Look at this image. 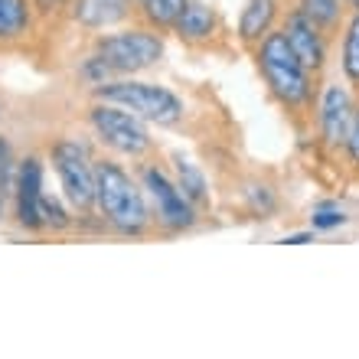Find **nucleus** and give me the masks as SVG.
Here are the masks:
<instances>
[{"instance_id":"obj_1","label":"nucleus","mask_w":359,"mask_h":359,"mask_svg":"<svg viewBox=\"0 0 359 359\" xmlns=\"http://www.w3.org/2000/svg\"><path fill=\"white\" fill-rule=\"evenodd\" d=\"M95 206L104 216V222L124 236L144 232L151 219L141 187L114 161H95Z\"/></svg>"},{"instance_id":"obj_2","label":"nucleus","mask_w":359,"mask_h":359,"mask_svg":"<svg viewBox=\"0 0 359 359\" xmlns=\"http://www.w3.org/2000/svg\"><path fill=\"white\" fill-rule=\"evenodd\" d=\"M98 102L121 104L124 111L137 114L141 121L151 124H177L183 118V98L170 92L167 86L157 82H134V79H108L102 86H95Z\"/></svg>"},{"instance_id":"obj_3","label":"nucleus","mask_w":359,"mask_h":359,"mask_svg":"<svg viewBox=\"0 0 359 359\" xmlns=\"http://www.w3.org/2000/svg\"><path fill=\"white\" fill-rule=\"evenodd\" d=\"M258 69L265 76L268 88L274 92V98H281L284 104H301L311 95V79L307 69L301 66V59L294 56V49L287 46L284 33H271L268 29L258 46Z\"/></svg>"},{"instance_id":"obj_4","label":"nucleus","mask_w":359,"mask_h":359,"mask_svg":"<svg viewBox=\"0 0 359 359\" xmlns=\"http://www.w3.org/2000/svg\"><path fill=\"white\" fill-rule=\"evenodd\" d=\"M92 56L108 72V79L131 76L141 69H151L163 56V39L157 33H147V29H121V33L98 39Z\"/></svg>"},{"instance_id":"obj_5","label":"nucleus","mask_w":359,"mask_h":359,"mask_svg":"<svg viewBox=\"0 0 359 359\" xmlns=\"http://www.w3.org/2000/svg\"><path fill=\"white\" fill-rule=\"evenodd\" d=\"M88 121H92L98 141L108 144L111 151L128 154V157H141L147 147H151V137H147V128L137 114L124 111L121 104L111 102H98L92 104L88 111Z\"/></svg>"},{"instance_id":"obj_6","label":"nucleus","mask_w":359,"mask_h":359,"mask_svg":"<svg viewBox=\"0 0 359 359\" xmlns=\"http://www.w3.org/2000/svg\"><path fill=\"white\" fill-rule=\"evenodd\" d=\"M53 167L59 173L62 193L79 212H88L95 206V163L88 161V154L82 144L76 141H59L53 144Z\"/></svg>"},{"instance_id":"obj_7","label":"nucleus","mask_w":359,"mask_h":359,"mask_svg":"<svg viewBox=\"0 0 359 359\" xmlns=\"http://www.w3.org/2000/svg\"><path fill=\"white\" fill-rule=\"evenodd\" d=\"M141 177H144V189H147V196H151L154 209H157V219L163 226L173 229V232H183V229L196 222V206L180 193V187L167 173L157 170V167H144Z\"/></svg>"},{"instance_id":"obj_8","label":"nucleus","mask_w":359,"mask_h":359,"mask_svg":"<svg viewBox=\"0 0 359 359\" xmlns=\"http://www.w3.org/2000/svg\"><path fill=\"white\" fill-rule=\"evenodd\" d=\"M13 206H17V222L23 229H43V163L39 157H27L17 167L13 180Z\"/></svg>"},{"instance_id":"obj_9","label":"nucleus","mask_w":359,"mask_h":359,"mask_svg":"<svg viewBox=\"0 0 359 359\" xmlns=\"http://www.w3.org/2000/svg\"><path fill=\"white\" fill-rule=\"evenodd\" d=\"M284 39H287V46L294 49V56L301 59V66L307 72H317L323 66V59H327V46H323V29L313 23L311 17H304L301 10H294L287 23H284Z\"/></svg>"},{"instance_id":"obj_10","label":"nucleus","mask_w":359,"mask_h":359,"mask_svg":"<svg viewBox=\"0 0 359 359\" xmlns=\"http://www.w3.org/2000/svg\"><path fill=\"white\" fill-rule=\"evenodd\" d=\"M350 118H353V102L350 95L343 92L340 86H330L323 92V102H320V134L327 144H343L346 137V128H350Z\"/></svg>"},{"instance_id":"obj_11","label":"nucleus","mask_w":359,"mask_h":359,"mask_svg":"<svg viewBox=\"0 0 359 359\" xmlns=\"http://www.w3.org/2000/svg\"><path fill=\"white\" fill-rule=\"evenodd\" d=\"M131 13V0H76L72 17L88 29H104L121 23Z\"/></svg>"},{"instance_id":"obj_12","label":"nucleus","mask_w":359,"mask_h":359,"mask_svg":"<svg viewBox=\"0 0 359 359\" xmlns=\"http://www.w3.org/2000/svg\"><path fill=\"white\" fill-rule=\"evenodd\" d=\"M173 27H177L180 39L196 43V39L212 36V29H216V13H212V7L203 4V0H187V7H183V13L177 17Z\"/></svg>"},{"instance_id":"obj_13","label":"nucleus","mask_w":359,"mask_h":359,"mask_svg":"<svg viewBox=\"0 0 359 359\" xmlns=\"http://www.w3.org/2000/svg\"><path fill=\"white\" fill-rule=\"evenodd\" d=\"M274 10H278V0H248L245 10H242V20H238V36L242 39H262L271 29Z\"/></svg>"},{"instance_id":"obj_14","label":"nucleus","mask_w":359,"mask_h":359,"mask_svg":"<svg viewBox=\"0 0 359 359\" xmlns=\"http://www.w3.org/2000/svg\"><path fill=\"white\" fill-rule=\"evenodd\" d=\"M173 173H177V183L180 193L193 203V206H206V199H209V189H206V177H203V170H199L193 161H187L183 154H177L173 157Z\"/></svg>"},{"instance_id":"obj_15","label":"nucleus","mask_w":359,"mask_h":359,"mask_svg":"<svg viewBox=\"0 0 359 359\" xmlns=\"http://www.w3.org/2000/svg\"><path fill=\"white\" fill-rule=\"evenodd\" d=\"M29 29L27 0H0V39H17Z\"/></svg>"},{"instance_id":"obj_16","label":"nucleus","mask_w":359,"mask_h":359,"mask_svg":"<svg viewBox=\"0 0 359 359\" xmlns=\"http://www.w3.org/2000/svg\"><path fill=\"white\" fill-rule=\"evenodd\" d=\"M137 4L144 7V17L151 20L154 27H173L183 7H187V0H137Z\"/></svg>"},{"instance_id":"obj_17","label":"nucleus","mask_w":359,"mask_h":359,"mask_svg":"<svg viewBox=\"0 0 359 359\" xmlns=\"http://www.w3.org/2000/svg\"><path fill=\"white\" fill-rule=\"evenodd\" d=\"M301 13L311 17L320 29L337 27V20H340V0H301Z\"/></svg>"},{"instance_id":"obj_18","label":"nucleus","mask_w":359,"mask_h":359,"mask_svg":"<svg viewBox=\"0 0 359 359\" xmlns=\"http://www.w3.org/2000/svg\"><path fill=\"white\" fill-rule=\"evenodd\" d=\"M343 72L350 82L359 86V10L353 17L350 29H346V39H343Z\"/></svg>"},{"instance_id":"obj_19","label":"nucleus","mask_w":359,"mask_h":359,"mask_svg":"<svg viewBox=\"0 0 359 359\" xmlns=\"http://www.w3.org/2000/svg\"><path fill=\"white\" fill-rule=\"evenodd\" d=\"M13 180H17L13 151H10V144L0 137V216H4V209H7V199L13 196Z\"/></svg>"},{"instance_id":"obj_20","label":"nucleus","mask_w":359,"mask_h":359,"mask_svg":"<svg viewBox=\"0 0 359 359\" xmlns=\"http://www.w3.org/2000/svg\"><path fill=\"white\" fill-rule=\"evenodd\" d=\"M43 222L53 229H66L69 226V216L62 212V206H59V199H49L46 193H43Z\"/></svg>"},{"instance_id":"obj_21","label":"nucleus","mask_w":359,"mask_h":359,"mask_svg":"<svg viewBox=\"0 0 359 359\" xmlns=\"http://www.w3.org/2000/svg\"><path fill=\"white\" fill-rule=\"evenodd\" d=\"M343 222H346V216L337 206H320L313 212V229H337Z\"/></svg>"},{"instance_id":"obj_22","label":"nucleus","mask_w":359,"mask_h":359,"mask_svg":"<svg viewBox=\"0 0 359 359\" xmlns=\"http://www.w3.org/2000/svg\"><path fill=\"white\" fill-rule=\"evenodd\" d=\"M343 147L350 154V161L359 163V111H353L350 128H346V137H343Z\"/></svg>"},{"instance_id":"obj_23","label":"nucleus","mask_w":359,"mask_h":359,"mask_svg":"<svg viewBox=\"0 0 359 359\" xmlns=\"http://www.w3.org/2000/svg\"><path fill=\"white\" fill-rule=\"evenodd\" d=\"M311 232H301V236H287L284 238V245H304V242H311Z\"/></svg>"},{"instance_id":"obj_24","label":"nucleus","mask_w":359,"mask_h":359,"mask_svg":"<svg viewBox=\"0 0 359 359\" xmlns=\"http://www.w3.org/2000/svg\"><path fill=\"white\" fill-rule=\"evenodd\" d=\"M346 4H350V7H356V10H359V0H346Z\"/></svg>"}]
</instances>
